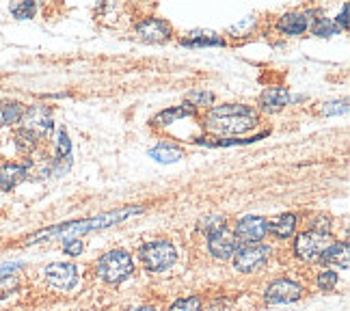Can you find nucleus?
<instances>
[{
  "label": "nucleus",
  "instance_id": "25",
  "mask_svg": "<svg viewBox=\"0 0 350 311\" xmlns=\"http://www.w3.org/2000/svg\"><path fill=\"white\" fill-rule=\"evenodd\" d=\"M16 145H18V150H20L22 154H31V152H35V150H37L39 141L33 137L31 132L20 130V132L16 134Z\"/></svg>",
  "mask_w": 350,
  "mask_h": 311
},
{
  "label": "nucleus",
  "instance_id": "7",
  "mask_svg": "<svg viewBox=\"0 0 350 311\" xmlns=\"http://www.w3.org/2000/svg\"><path fill=\"white\" fill-rule=\"evenodd\" d=\"M301 296H303V286H301L299 281L281 277V279H275L271 286L266 288L264 301L268 305H286V303L299 301Z\"/></svg>",
  "mask_w": 350,
  "mask_h": 311
},
{
  "label": "nucleus",
  "instance_id": "27",
  "mask_svg": "<svg viewBox=\"0 0 350 311\" xmlns=\"http://www.w3.org/2000/svg\"><path fill=\"white\" fill-rule=\"evenodd\" d=\"M70 156H72V143H70V137H67V132H65V130H59V141H57V162H63V160L70 162Z\"/></svg>",
  "mask_w": 350,
  "mask_h": 311
},
{
  "label": "nucleus",
  "instance_id": "17",
  "mask_svg": "<svg viewBox=\"0 0 350 311\" xmlns=\"http://www.w3.org/2000/svg\"><path fill=\"white\" fill-rule=\"evenodd\" d=\"M197 111L193 106H188V104H182V106H173V108H167V111L163 113H158L154 119H152V126H171L173 121H178V119H184V117H193Z\"/></svg>",
  "mask_w": 350,
  "mask_h": 311
},
{
  "label": "nucleus",
  "instance_id": "12",
  "mask_svg": "<svg viewBox=\"0 0 350 311\" xmlns=\"http://www.w3.org/2000/svg\"><path fill=\"white\" fill-rule=\"evenodd\" d=\"M171 24L167 20H160V18H147L137 26V35L139 39L147 44H165L171 39Z\"/></svg>",
  "mask_w": 350,
  "mask_h": 311
},
{
  "label": "nucleus",
  "instance_id": "8",
  "mask_svg": "<svg viewBox=\"0 0 350 311\" xmlns=\"http://www.w3.org/2000/svg\"><path fill=\"white\" fill-rule=\"evenodd\" d=\"M232 232H234L236 240L240 242L238 247L255 245V242H260L268 234V221L264 219V216H253V214L242 216Z\"/></svg>",
  "mask_w": 350,
  "mask_h": 311
},
{
  "label": "nucleus",
  "instance_id": "36",
  "mask_svg": "<svg viewBox=\"0 0 350 311\" xmlns=\"http://www.w3.org/2000/svg\"><path fill=\"white\" fill-rule=\"evenodd\" d=\"M128 311H156L154 307H147V305H143V307H137V309H128Z\"/></svg>",
  "mask_w": 350,
  "mask_h": 311
},
{
  "label": "nucleus",
  "instance_id": "9",
  "mask_svg": "<svg viewBox=\"0 0 350 311\" xmlns=\"http://www.w3.org/2000/svg\"><path fill=\"white\" fill-rule=\"evenodd\" d=\"M44 275H46V281L50 283L52 288H57V290H74L78 286V268L70 262H52L46 266L44 270Z\"/></svg>",
  "mask_w": 350,
  "mask_h": 311
},
{
  "label": "nucleus",
  "instance_id": "28",
  "mask_svg": "<svg viewBox=\"0 0 350 311\" xmlns=\"http://www.w3.org/2000/svg\"><path fill=\"white\" fill-rule=\"evenodd\" d=\"M312 31H314L316 37H331V35H335V33H340L338 29H335V24H333L331 20H327V18L316 20V24L312 26Z\"/></svg>",
  "mask_w": 350,
  "mask_h": 311
},
{
  "label": "nucleus",
  "instance_id": "16",
  "mask_svg": "<svg viewBox=\"0 0 350 311\" xmlns=\"http://www.w3.org/2000/svg\"><path fill=\"white\" fill-rule=\"evenodd\" d=\"M322 264H333V266H342V268H348V262H350V249L346 242H335V245H329L325 251L320 253L318 258Z\"/></svg>",
  "mask_w": 350,
  "mask_h": 311
},
{
  "label": "nucleus",
  "instance_id": "1",
  "mask_svg": "<svg viewBox=\"0 0 350 311\" xmlns=\"http://www.w3.org/2000/svg\"><path fill=\"white\" fill-rule=\"evenodd\" d=\"M204 121L214 137H238L258 126V111L247 104H221L210 108Z\"/></svg>",
  "mask_w": 350,
  "mask_h": 311
},
{
  "label": "nucleus",
  "instance_id": "33",
  "mask_svg": "<svg viewBox=\"0 0 350 311\" xmlns=\"http://www.w3.org/2000/svg\"><path fill=\"white\" fill-rule=\"evenodd\" d=\"M18 288V279L9 275V277H3L0 279V299H5V296L11 292V290H16Z\"/></svg>",
  "mask_w": 350,
  "mask_h": 311
},
{
  "label": "nucleus",
  "instance_id": "6",
  "mask_svg": "<svg viewBox=\"0 0 350 311\" xmlns=\"http://www.w3.org/2000/svg\"><path fill=\"white\" fill-rule=\"evenodd\" d=\"M232 258H234L232 264L238 273H253V270L262 268L273 258V249L268 245H242L236 249Z\"/></svg>",
  "mask_w": 350,
  "mask_h": 311
},
{
  "label": "nucleus",
  "instance_id": "35",
  "mask_svg": "<svg viewBox=\"0 0 350 311\" xmlns=\"http://www.w3.org/2000/svg\"><path fill=\"white\" fill-rule=\"evenodd\" d=\"M333 24H335V29H338V31L348 29V5L342 7V16H338V20H335Z\"/></svg>",
  "mask_w": 350,
  "mask_h": 311
},
{
  "label": "nucleus",
  "instance_id": "18",
  "mask_svg": "<svg viewBox=\"0 0 350 311\" xmlns=\"http://www.w3.org/2000/svg\"><path fill=\"white\" fill-rule=\"evenodd\" d=\"M296 229V216L294 214H279L277 219H273L271 223H268V232H271L275 238L279 240H286L294 234Z\"/></svg>",
  "mask_w": 350,
  "mask_h": 311
},
{
  "label": "nucleus",
  "instance_id": "10",
  "mask_svg": "<svg viewBox=\"0 0 350 311\" xmlns=\"http://www.w3.org/2000/svg\"><path fill=\"white\" fill-rule=\"evenodd\" d=\"M327 247H329V236L316 234V232H305L294 242V255L303 262H312V260H318L320 253Z\"/></svg>",
  "mask_w": 350,
  "mask_h": 311
},
{
  "label": "nucleus",
  "instance_id": "32",
  "mask_svg": "<svg viewBox=\"0 0 350 311\" xmlns=\"http://www.w3.org/2000/svg\"><path fill=\"white\" fill-rule=\"evenodd\" d=\"M348 111V106H346V102H329V104H325L322 106V115H342V113H346Z\"/></svg>",
  "mask_w": 350,
  "mask_h": 311
},
{
  "label": "nucleus",
  "instance_id": "29",
  "mask_svg": "<svg viewBox=\"0 0 350 311\" xmlns=\"http://www.w3.org/2000/svg\"><path fill=\"white\" fill-rule=\"evenodd\" d=\"M335 286H338V275L333 273V270H325V273L318 275V288L322 292H329L333 290Z\"/></svg>",
  "mask_w": 350,
  "mask_h": 311
},
{
  "label": "nucleus",
  "instance_id": "21",
  "mask_svg": "<svg viewBox=\"0 0 350 311\" xmlns=\"http://www.w3.org/2000/svg\"><path fill=\"white\" fill-rule=\"evenodd\" d=\"M22 115H24V106L20 102H9V100L0 102V126H16L22 121Z\"/></svg>",
  "mask_w": 350,
  "mask_h": 311
},
{
  "label": "nucleus",
  "instance_id": "2",
  "mask_svg": "<svg viewBox=\"0 0 350 311\" xmlns=\"http://www.w3.org/2000/svg\"><path fill=\"white\" fill-rule=\"evenodd\" d=\"M143 208H121V210H113V212H106L100 216H93V219L87 221H74V223H65V225H55L50 229H42L37 232L35 236H31L26 240V245H33L37 240H44V238H55V236H65V238H76L80 234H87L93 232V229H104V227H111L117 225L121 221L130 219L134 214H141Z\"/></svg>",
  "mask_w": 350,
  "mask_h": 311
},
{
  "label": "nucleus",
  "instance_id": "19",
  "mask_svg": "<svg viewBox=\"0 0 350 311\" xmlns=\"http://www.w3.org/2000/svg\"><path fill=\"white\" fill-rule=\"evenodd\" d=\"M225 42L212 31H193L188 33L186 39H182V46L188 48H206V46H223Z\"/></svg>",
  "mask_w": 350,
  "mask_h": 311
},
{
  "label": "nucleus",
  "instance_id": "11",
  "mask_svg": "<svg viewBox=\"0 0 350 311\" xmlns=\"http://www.w3.org/2000/svg\"><path fill=\"white\" fill-rule=\"evenodd\" d=\"M208 249L212 253V258L217 260H232V255L238 249V240L230 227H221L217 232H212L208 236Z\"/></svg>",
  "mask_w": 350,
  "mask_h": 311
},
{
  "label": "nucleus",
  "instance_id": "24",
  "mask_svg": "<svg viewBox=\"0 0 350 311\" xmlns=\"http://www.w3.org/2000/svg\"><path fill=\"white\" fill-rule=\"evenodd\" d=\"M186 104L193 106L195 111L201 106H212L214 104V93H210V91H191V93H188V98H186Z\"/></svg>",
  "mask_w": 350,
  "mask_h": 311
},
{
  "label": "nucleus",
  "instance_id": "23",
  "mask_svg": "<svg viewBox=\"0 0 350 311\" xmlns=\"http://www.w3.org/2000/svg\"><path fill=\"white\" fill-rule=\"evenodd\" d=\"M221 227H225V216H221V214H208L199 221V232L206 236H210L212 232H217Z\"/></svg>",
  "mask_w": 350,
  "mask_h": 311
},
{
  "label": "nucleus",
  "instance_id": "14",
  "mask_svg": "<svg viewBox=\"0 0 350 311\" xmlns=\"http://www.w3.org/2000/svg\"><path fill=\"white\" fill-rule=\"evenodd\" d=\"M26 178H29V171H26L24 165H13V162L0 165V191L9 193L18 184H22Z\"/></svg>",
  "mask_w": 350,
  "mask_h": 311
},
{
  "label": "nucleus",
  "instance_id": "26",
  "mask_svg": "<svg viewBox=\"0 0 350 311\" xmlns=\"http://www.w3.org/2000/svg\"><path fill=\"white\" fill-rule=\"evenodd\" d=\"M204 303H201L199 296H186V299H178L169 311H201Z\"/></svg>",
  "mask_w": 350,
  "mask_h": 311
},
{
  "label": "nucleus",
  "instance_id": "5",
  "mask_svg": "<svg viewBox=\"0 0 350 311\" xmlns=\"http://www.w3.org/2000/svg\"><path fill=\"white\" fill-rule=\"evenodd\" d=\"M20 124H22V130L31 132L37 141H42L52 132V128H55V119H52V111L48 106L33 104L29 108H24Z\"/></svg>",
  "mask_w": 350,
  "mask_h": 311
},
{
  "label": "nucleus",
  "instance_id": "13",
  "mask_svg": "<svg viewBox=\"0 0 350 311\" xmlns=\"http://www.w3.org/2000/svg\"><path fill=\"white\" fill-rule=\"evenodd\" d=\"M290 104V91L286 87H268L260 96V108L264 113H279Z\"/></svg>",
  "mask_w": 350,
  "mask_h": 311
},
{
  "label": "nucleus",
  "instance_id": "31",
  "mask_svg": "<svg viewBox=\"0 0 350 311\" xmlns=\"http://www.w3.org/2000/svg\"><path fill=\"white\" fill-rule=\"evenodd\" d=\"M63 251L67 255H72V258H76V255H80L85 251V245H83V240H80V238H70V240L63 242Z\"/></svg>",
  "mask_w": 350,
  "mask_h": 311
},
{
  "label": "nucleus",
  "instance_id": "4",
  "mask_svg": "<svg viewBox=\"0 0 350 311\" xmlns=\"http://www.w3.org/2000/svg\"><path fill=\"white\" fill-rule=\"evenodd\" d=\"M139 260L150 273H165L178 262V251L167 240H154L141 247Z\"/></svg>",
  "mask_w": 350,
  "mask_h": 311
},
{
  "label": "nucleus",
  "instance_id": "3",
  "mask_svg": "<svg viewBox=\"0 0 350 311\" xmlns=\"http://www.w3.org/2000/svg\"><path fill=\"white\" fill-rule=\"evenodd\" d=\"M96 273L102 281L106 283H121L126 281L134 273V262L132 255L124 249H113L109 253H104L98 260Z\"/></svg>",
  "mask_w": 350,
  "mask_h": 311
},
{
  "label": "nucleus",
  "instance_id": "34",
  "mask_svg": "<svg viewBox=\"0 0 350 311\" xmlns=\"http://www.w3.org/2000/svg\"><path fill=\"white\" fill-rule=\"evenodd\" d=\"M20 268H24L22 262H7V264H0V279L13 275V273H16V270H20Z\"/></svg>",
  "mask_w": 350,
  "mask_h": 311
},
{
  "label": "nucleus",
  "instance_id": "30",
  "mask_svg": "<svg viewBox=\"0 0 350 311\" xmlns=\"http://www.w3.org/2000/svg\"><path fill=\"white\" fill-rule=\"evenodd\" d=\"M312 232L329 236V232H331V216H327V214H318L316 219L312 221Z\"/></svg>",
  "mask_w": 350,
  "mask_h": 311
},
{
  "label": "nucleus",
  "instance_id": "22",
  "mask_svg": "<svg viewBox=\"0 0 350 311\" xmlns=\"http://www.w3.org/2000/svg\"><path fill=\"white\" fill-rule=\"evenodd\" d=\"M9 9H11V16L16 20H31L37 11V5L31 3V0H22V3H13Z\"/></svg>",
  "mask_w": 350,
  "mask_h": 311
},
{
  "label": "nucleus",
  "instance_id": "15",
  "mask_svg": "<svg viewBox=\"0 0 350 311\" xmlns=\"http://www.w3.org/2000/svg\"><path fill=\"white\" fill-rule=\"evenodd\" d=\"M277 26L284 35H303L309 29V18H307V13L292 11V13H286V16H281Z\"/></svg>",
  "mask_w": 350,
  "mask_h": 311
},
{
  "label": "nucleus",
  "instance_id": "20",
  "mask_svg": "<svg viewBox=\"0 0 350 311\" xmlns=\"http://www.w3.org/2000/svg\"><path fill=\"white\" fill-rule=\"evenodd\" d=\"M150 158L163 162V165H171V162H178L180 158H184V150L173 143H160L154 150H150Z\"/></svg>",
  "mask_w": 350,
  "mask_h": 311
}]
</instances>
